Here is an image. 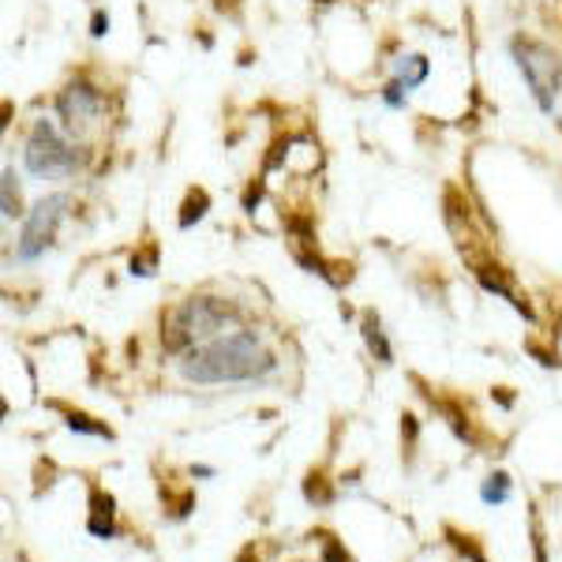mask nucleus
I'll return each instance as SVG.
<instances>
[{
  "instance_id": "6e6552de",
  "label": "nucleus",
  "mask_w": 562,
  "mask_h": 562,
  "mask_svg": "<svg viewBox=\"0 0 562 562\" xmlns=\"http://www.w3.org/2000/svg\"><path fill=\"white\" fill-rule=\"evenodd\" d=\"M68 428L83 431V435H98V439H113V431H109L105 424H94V416H83V413H68Z\"/></svg>"
},
{
  "instance_id": "423d86ee",
  "label": "nucleus",
  "mask_w": 562,
  "mask_h": 562,
  "mask_svg": "<svg viewBox=\"0 0 562 562\" xmlns=\"http://www.w3.org/2000/svg\"><path fill=\"white\" fill-rule=\"evenodd\" d=\"M87 529H90V537H98V540H109V537H113V529H116V503H113V495L102 492V487H90Z\"/></svg>"
},
{
  "instance_id": "9b49d317",
  "label": "nucleus",
  "mask_w": 562,
  "mask_h": 562,
  "mask_svg": "<svg viewBox=\"0 0 562 562\" xmlns=\"http://www.w3.org/2000/svg\"><path fill=\"white\" fill-rule=\"evenodd\" d=\"M4 214L8 217H20L23 211H20V188H15V173L8 169L4 173Z\"/></svg>"
},
{
  "instance_id": "1a4fd4ad",
  "label": "nucleus",
  "mask_w": 562,
  "mask_h": 562,
  "mask_svg": "<svg viewBox=\"0 0 562 562\" xmlns=\"http://www.w3.org/2000/svg\"><path fill=\"white\" fill-rule=\"evenodd\" d=\"M484 503H506V498H510V476L506 473H495L492 480H487L484 484Z\"/></svg>"
},
{
  "instance_id": "9d476101",
  "label": "nucleus",
  "mask_w": 562,
  "mask_h": 562,
  "mask_svg": "<svg viewBox=\"0 0 562 562\" xmlns=\"http://www.w3.org/2000/svg\"><path fill=\"white\" fill-rule=\"evenodd\" d=\"M364 338H368L371 352H379V360L390 364V346H386L383 334H379V319H371V315H368V323H364Z\"/></svg>"
},
{
  "instance_id": "f03ea898",
  "label": "nucleus",
  "mask_w": 562,
  "mask_h": 562,
  "mask_svg": "<svg viewBox=\"0 0 562 562\" xmlns=\"http://www.w3.org/2000/svg\"><path fill=\"white\" fill-rule=\"evenodd\" d=\"M514 57H518V68L525 71L532 87V98L540 102V109H555V98H559V83H562V68H559V57L540 42H514Z\"/></svg>"
},
{
  "instance_id": "0eeeda50",
  "label": "nucleus",
  "mask_w": 562,
  "mask_h": 562,
  "mask_svg": "<svg viewBox=\"0 0 562 562\" xmlns=\"http://www.w3.org/2000/svg\"><path fill=\"white\" fill-rule=\"evenodd\" d=\"M102 109V102H98V94L90 87H68L65 94H60V113H65L68 124H83L90 121V116Z\"/></svg>"
},
{
  "instance_id": "20e7f679",
  "label": "nucleus",
  "mask_w": 562,
  "mask_h": 562,
  "mask_svg": "<svg viewBox=\"0 0 562 562\" xmlns=\"http://www.w3.org/2000/svg\"><path fill=\"white\" fill-rule=\"evenodd\" d=\"M233 315L229 304L222 301H211V296H192L184 307L177 312L173 319V334H169V349H184L188 341H199V338H211V334L222 330V323Z\"/></svg>"
},
{
  "instance_id": "f8f14e48",
  "label": "nucleus",
  "mask_w": 562,
  "mask_h": 562,
  "mask_svg": "<svg viewBox=\"0 0 562 562\" xmlns=\"http://www.w3.org/2000/svg\"><path fill=\"white\" fill-rule=\"evenodd\" d=\"M319 540H323V562H349L346 548H341V543L334 540L330 532H319Z\"/></svg>"
},
{
  "instance_id": "2eb2a0df",
  "label": "nucleus",
  "mask_w": 562,
  "mask_h": 562,
  "mask_svg": "<svg viewBox=\"0 0 562 562\" xmlns=\"http://www.w3.org/2000/svg\"><path fill=\"white\" fill-rule=\"evenodd\" d=\"M237 562H259V559H256V555H251V551H244V555H240Z\"/></svg>"
},
{
  "instance_id": "39448f33",
  "label": "nucleus",
  "mask_w": 562,
  "mask_h": 562,
  "mask_svg": "<svg viewBox=\"0 0 562 562\" xmlns=\"http://www.w3.org/2000/svg\"><path fill=\"white\" fill-rule=\"evenodd\" d=\"M65 206H68V195H49L31 211V217H26V225H23V237H20V259L23 262L38 259L42 251L49 248L53 233H57L60 217H65Z\"/></svg>"
},
{
  "instance_id": "f257e3e1",
  "label": "nucleus",
  "mask_w": 562,
  "mask_h": 562,
  "mask_svg": "<svg viewBox=\"0 0 562 562\" xmlns=\"http://www.w3.org/2000/svg\"><path fill=\"white\" fill-rule=\"evenodd\" d=\"M274 368V357L256 341V334H229V338L206 341L180 360L192 383H244V379H259Z\"/></svg>"
},
{
  "instance_id": "4468645a",
  "label": "nucleus",
  "mask_w": 562,
  "mask_h": 562,
  "mask_svg": "<svg viewBox=\"0 0 562 562\" xmlns=\"http://www.w3.org/2000/svg\"><path fill=\"white\" fill-rule=\"evenodd\" d=\"M447 537L454 540V548H458L465 559H473V562H487V559H484V551H480L476 543H473V537H458V532H447Z\"/></svg>"
},
{
  "instance_id": "ddd939ff",
  "label": "nucleus",
  "mask_w": 562,
  "mask_h": 562,
  "mask_svg": "<svg viewBox=\"0 0 562 562\" xmlns=\"http://www.w3.org/2000/svg\"><path fill=\"white\" fill-rule=\"evenodd\" d=\"M304 495L312 498V503H330V495H334V492L323 484V476H315V473H312V476H307V484H304Z\"/></svg>"
},
{
  "instance_id": "7ed1b4c3",
  "label": "nucleus",
  "mask_w": 562,
  "mask_h": 562,
  "mask_svg": "<svg viewBox=\"0 0 562 562\" xmlns=\"http://www.w3.org/2000/svg\"><path fill=\"white\" fill-rule=\"evenodd\" d=\"M79 166L76 150L60 139V132L49 121H38L26 139V169L34 177H71Z\"/></svg>"
}]
</instances>
